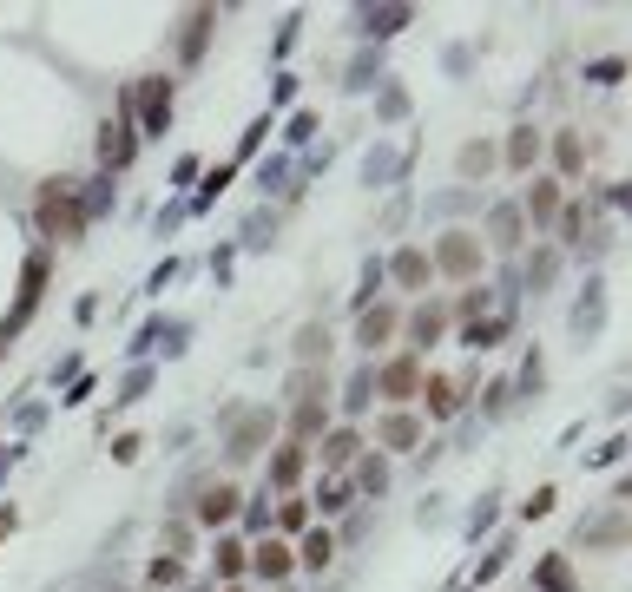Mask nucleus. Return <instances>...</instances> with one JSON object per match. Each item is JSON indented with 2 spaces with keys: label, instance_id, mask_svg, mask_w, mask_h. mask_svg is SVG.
<instances>
[{
  "label": "nucleus",
  "instance_id": "nucleus-29",
  "mask_svg": "<svg viewBox=\"0 0 632 592\" xmlns=\"http://www.w3.org/2000/svg\"><path fill=\"white\" fill-rule=\"evenodd\" d=\"M211 20H218V14H211V7H198V14H185V33H178V60H198V53H205V40H211Z\"/></svg>",
  "mask_w": 632,
  "mask_h": 592
},
{
  "label": "nucleus",
  "instance_id": "nucleus-21",
  "mask_svg": "<svg viewBox=\"0 0 632 592\" xmlns=\"http://www.w3.org/2000/svg\"><path fill=\"white\" fill-rule=\"evenodd\" d=\"M211 566H218L224 586H237V579L251 573V540H237V533H218V546H211Z\"/></svg>",
  "mask_w": 632,
  "mask_h": 592
},
{
  "label": "nucleus",
  "instance_id": "nucleus-35",
  "mask_svg": "<svg viewBox=\"0 0 632 592\" xmlns=\"http://www.w3.org/2000/svg\"><path fill=\"white\" fill-rule=\"evenodd\" d=\"M534 586H547V592H573V566H567V553H547V560L534 566Z\"/></svg>",
  "mask_w": 632,
  "mask_h": 592
},
{
  "label": "nucleus",
  "instance_id": "nucleus-5",
  "mask_svg": "<svg viewBox=\"0 0 632 592\" xmlns=\"http://www.w3.org/2000/svg\"><path fill=\"white\" fill-rule=\"evenodd\" d=\"M244 514V487L237 481H211V487H198V500H191V527H205V533H218V527H231V520Z\"/></svg>",
  "mask_w": 632,
  "mask_h": 592
},
{
  "label": "nucleus",
  "instance_id": "nucleus-43",
  "mask_svg": "<svg viewBox=\"0 0 632 592\" xmlns=\"http://www.w3.org/2000/svg\"><path fill=\"white\" fill-rule=\"evenodd\" d=\"M139 454H145V435H119L112 441V461H126V468L139 461Z\"/></svg>",
  "mask_w": 632,
  "mask_h": 592
},
{
  "label": "nucleus",
  "instance_id": "nucleus-12",
  "mask_svg": "<svg viewBox=\"0 0 632 592\" xmlns=\"http://www.w3.org/2000/svg\"><path fill=\"white\" fill-rule=\"evenodd\" d=\"M415 402L428 408V421H448V415H461V408H468V382L422 369V389H415Z\"/></svg>",
  "mask_w": 632,
  "mask_h": 592
},
{
  "label": "nucleus",
  "instance_id": "nucleus-38",
  "mask_svg": "<svg viewBox=\"0 0 632 592\" xmlns=\"http://www.w3.org/2000/svg\"><path fill=\"white\" fill-rule=\"evenodd\" d=\"M145 579H152V586H178V579H185V560H172V553H158V560L145 566Z\"/></svg>",
  "mask_w": 632,
  "mask_h": 592
},
{
  "label": "nucleus",
  "instance_id": "nucleus-36",
  "mask_svg": "<svg viewBox=\"0 0 632 592\" xmlns=\"http://www.w3.org/2000/svg\"><path fill=\"white\" fill-rule=\"evenodd\" d=\"M191 540H198V527H191V520H165V553H172V560H185Z\"/></svg>",
  "mask_w": 632,
  "mask_h": 592
},
{
  "label": "nucleus",
  "instance_id": "nucleus-46",
  "mask_svg": "<svg viewBox=\"0 0 632 592\" xmlns=\"http://www.w3.org/2000/svg\"><path fill=\"white\" fill-rule=\"evenodd\" d=\"M14 527H20V507H14V500H0V540H14Z\"/></svg>",
  "mask_w": 632,
  "mask_h": 592
},
{
  "label": "nucleus",
  "instance_id": "nucleus-31",
  "mask_svg": "<svg viewBox=\"0 0 632 592\" xmlns=\"http://www.w3.org/2000/svg\"><path fill=\"white\" fill-rule=\"evenodd\" d=\"M343 507H356V487H349V481H323V487H316V500H310V514H323V520H336Z\"/></svg>",
  "mask_w": 632,
  "mask_h": 592
},
{
  "label": "nucleus",
  "instance_id": "nucleus-42",
  "mask_svg": "<svg viewBox=\"0 0 632 592\" xmlns=\"http://www.w3.org/2000/svg\"><path fill=\"white\" fill-rule=\"evenodd\" d=\"M363 20H369L363 33H395L402 20H409V7H389V14H363Z\"/></svg>",
  "mask_w": 632,
  "mask_h": 592
},
{
  "label": "nucleus",
  "instance_id": "nucleus-25",
  "mask_svg": "<svg viewBox=\"0 0 632 592\" xmlns=\"http://www.w3.org/2000/svg\"><path fill=\"white\" fill-rule=\"evenodd\" d=\"M349 474H356V481H349V487H356V494H382V487H389V454L363 448V454H356V468H349Z\"/></svg>",
  "mask_w": 632,
  "mask_h": 592
},
{
  "label": "nucleus",
  "instance_id": "nucleus-1",
  "mask_svg": "<svg viewBox=\"0 0 632 592\" xmlns=\"http://www.w3.org/2000/svg\"><path fill=\"white\" fill-rule=\"evenodd\" d=\"M33 224H40V237H53V244H79V237H86V211H79L73 178H47V185L33 191Z\"/></svg>",
  "mask_w": 632,
  "mask_h": 592
},
{
  "label": "nucleus",
  "instance_id": "nucleus-8",
  "mask_svg": "<svg viewBox=\"0 0 632 592\" xmlns=\"http://www.w3.org/2000/svg\"><path fill=\"white\" fill-rule=\"evenodd\" d=\"M514 204H521L527 231H547V224L560 218V204H567V185H560L553 172H534V178H527V191H521Z\"/></svg>",
  "mask_w": 632,
  "mask_h": 592
},
{
  "label": "nucleus",
  "instance_id": "nucleus-40",
  "mask_svg": "<svg viewBox=\"0 0 632 592\" xmlns=\"http://www.w3.org/2000/svg\"><path fill=\"white\" fill-rule=\"evenodd\" d=\"M376 290H382V257H369V264H363V283H356V310H363V303H376Z\"/></svg>",
  "mask_w": 632,
  "mask_h": 592
},
{
  "label": "nucleus",
  "instance_id": "nucleus-2",
  "mask_svg": "<svg viewBox=\"0 0 632 592\" xmlns=\"http://www.w3.org/2000/svg\"><path fill=\"white\" fill-rule=\"evenodd\" d=\"M126 106H132L139 139H165V132H172V106H178V79L172 73H145L139 86H126Z\"/></svg>",
  "mask_w": 632,
  "mask_h": 592
},
{
  "label": "nucleus",
  "instance_id": "nucleus-18",
  "mask_svg": "<svg viewBox=\"0 0 632 592\" xmlns=\"http://www.w3.org/2000/svg\"><path fill=\"white\" fill-rule=\"evenodd\" d=\"M251 573H257V579H277V586H284V579L297 573V553H290V540L264 533V540L251 546Z\"/></svg>",
  "mask_w": 632,
  "mask_h": 592
},
{
  "label": "nucleus",
  "instance_id": "nucleus-3",
  "mask_svg": "<svg viewBox=\"0 0 632 592\" xmlns=\"http://www.w3.org/2000/svg\"><path fill=\"white\" fill-rule=\"evenodd\" d=\"M369 389H376L389 408H409L415 389H422V356H415V349H395V356H382L376 369H369Z\"/></svg>",
  "mask_w": 632,
  "mask_h": 592
},
{
  "label": "nucleus",
  "instance_id": "nucleus-44",
  "mask_svg": "<svg viewBox=\"0 0 632 592\" xmlns=\"http://www.w3.org/2000/svg\"><path fill=\"white\" fill-rule=\"evenodd\" d=\"M553 500H560V494H553V487H540V494L521 507V520H540V514H553Z\"/></svg>",
  "mask_w": 632,
  "mask_h": 592
},
{
  "label": "nucleus",
  "instance_id": "nucleus-19",
  "mask_svg": "<svg viewBox=\"0 0 632 592\" xmlns=\"http://www.w3.org/2000/svg\"><path fill=\"white\" fill-rule=\"evenodd\" d=\"M290 553H297V566H303V573H323V566H330L336 553H343V540H336L330 527H303V540L290 546Z\"/></svg>",
  "mask_w": 632,
  "mask_h": 592
},
{
  "label": "nucleus",
  "instance_id": "nucleus-6",
  "mask_svg": "<svg viewBox=\"0 0 632 592\" xmlns=\"http://www.w3.org/2000/svg\"><path fill=\"white\" fill-rule=\"evenodd\" d=\"M132 158H139V125H132V106H126V93H119V112L99 125V165H106V172H126Z\"/></svg>",
  "mask_w": 632,
  "mask_h": 592
},
{
  "label": "nucleus",
  "instance_id": "nucleus-48",
  "mask_svg": "<svg viewBox=\"0 0 632 592\" xmlns=\"http://www.w3.org/2000/svg\"><path fill=\"white\" fill-rule=\"evenodd\" d=\"M224 592H244V586H224Z\"/></svg>",
  "mask_w": 632,
  "mask_h": 592
},
{
  "label": "nucleus",
  "instance_id": "nucleus-17",
  "mask_svg": "<svg viewBox=\"0 0 632 592\" xmlns=\"http://www.w3.org/2000/svg\"><path fill=\"white\" fill-rule=\"evenodd\" d=\"M586 158H593V145H586L573 125H560V132H553V178H560V185L586 178Z\"/></svg>",
  "mask_w": 632,
  "mask_h": 592
},
{
  "label": "nucleus",
  "instance_id": "nucleus-34",
  "mask_svg": "<svg viewBox=\"0 0 632 592\" xmlns=\"http://www.w3.org/2000/svg\"><path fill=\"white\" fill-rule=\"evenodd\" d=\"M507 329H514L507 316H481V323H468V329H461V343H468V349H501V336H507Z\"/></svg>",
  "mask_w": 632,
  "mask_h": 592
},
{
  "label": "nucleus",
  "instance_id": "nucleus-39",
  "mask_svg": "<svg viewBox=\"0 0 632 592\" xmlns=\"http://www.w3.org/2000/svg\"><path fill=\"white\" fill-rule=\"evenodd\" d=\"M369 402H376V389H369V369H356V375H349V389H343V408L356 415V408H369Z\"/></svg>",
  "mask_w": 632,
  "mask_h": 592
},
{
  "label": "nucleus",
  "instance_id": "nucleus-26",
  "mask_svg": "<svg viewBox=\"0 0 632 592\" xmlns=\"http://www.w3.org/2000/svg\"><path fill=\"white\" fill-rule=\"evenodd\" d=\"M494 165H501V152H494L488 139H468V145H461V152H455V172L468 178V185H474V178H488Z\"/></svg>",
  "mask_w": 632,
  "mask_h": 592
},
{
  "label": "nucleus",
  "instance_id": "nucleus-16",
  "mask_svg": "<svg viewBox=\"0 0 632 592\" xmlns=\"http://www.w3.org/2000/svg\"><path fill=\"white\" fill-rule=\"evenodd\" d=\"M369 441H363V428H349V421H336L330 435H323V448H310L316 461H323V468L330 474H343V468H356V454H363Z\"/></svg>",
  "mask_w": 632,
  "mask_h": 592
},
{
  "label": "nucleus",
  "instance_id": "nucleus-45",
  "mask_svg": "<svg viewBox=\"0 0 632 592\" xmlns=\"http://www.w3.org/2000/svg\"><path fill=\"white\" fill-rule=\"evenodd\" d=\"M586 79H593V86H613V79H619V60H600V66H586Z\"/></svg>",
  "mask_w": 632,
  "mask_h": 592
},
{
  "label": "nucleus",
  "instance_id": "nucleus-20",
  "mask_svg": "<svg viewBox=\"0 0 632 592\" xmlns=\"http://www.w3.org/2000/svg\"><path fill=\"white\" fill-rule=\"evenodd\" d=\"M284 428H290V441H303V448H310V441H323V435L336 428V421H330V402H297V408L284 415Z\"/></svg>",
  "mask_w": 632,
  "mask_h": 592
},
{
  "label": "nucleus",
  "instance_id": "nucleus-47",
  "mask_svg": "<svg viewBox=\"0 0 632 592\" xmlns=\"http://www.w3.org/2000/svg\"><path fill=\"white\" fill-rule=\"evenodd\" d=\"M507 395H514V389H507V382H494V389H488V415H507Z\"/></svg>",
  "mask_w": 632,
  "mask_h": 592
},
{
  "label": "nucleus",
  "instance_id": "nucleus-30",
  "mask_svg": "<svg viewBox=\"0 0 632 592\" xmlns=\"http://www.w3.org/2000/svg\"><path fill=\"white\" fill-rule=\"evenodd\" d=\"M40 290H47V257H27V270H20V310H14V323H27V316H33Z\"/></svg>",
  "mask_w": 632,
  "mask_h": 592
},
{
  "label": "nucleus",
  "instance_id": "nucleus-4",
  "mask_svg": "<svg viewBox=\"0 0 632 592\" xmlns=\"http://www.w3.org/2000/svg\"><path fill=\"white\" fill-rule=\"evenodd\" d=\"M270 435H277V415H270V408H244V415H231V441H224V468H251L257 454L270 448Z\"/></svg>",
  "mask_w": 632,
  "mask_h": 592
},
{
  "label": "nucleus",
  "instance_id": "nucleus-28",
  "mask_svg": "<svg viewBox=\"0 0 632 592\" xmlns=\"http://www.w3.org/2000/svg\"><path fill=\"white\" fill-rule=\"evenodd\" d=\"M586 224H593V204L567 198V204H560V218H553V231H560V244L580 250V244H586Z\"/></svg>",
  "mask_w": 632,
  "mask_h": 592
},
{
  "label": "nucleus",
  "instance_id": "nucleus-24",
  "mask_svg": "<svg viewBox=\"0 0 632 592\" xmlns=\"http://www.w3.org/2000/svg\"><path fill=\"white\" fill-rule=\"evenodd\" d=\"M488 237H494V250H521V244H527V218H521V204H494Z\"/></svg>",
  "mask_w": 632,
  "mask_h": 592
},
{
  "label": "nucleus",
  "instance_id": "nucleus-11",
  "mask_svg": "<svg viewBox=\"0 0 632 592\" xmlns=\"http://www.w3.org/2000/svg\"><path fill=\"white\" fill-rule=\"evenodd\" d=\"M395 336H402V303H363V310H356V349H363V356L389 349Z\"/></svg>",
  "mask_w": 632,
  "mask_h": 592
},
{
  "label": "nucleus",
  "instance_id": "nucleus-23",
  "mask_svg": "<svg viewBox=\"0 0 632 592\" xmlns=\"http://www.w3.org/2000/svg\"><path fill=\"white\" fill-rule=\"evenodd\" d=\"M284 402H330V369H290L284 375Z\"/></svg>",
  "mask_w": 632,
  "mask_h": 592
},
{
  "label": "nucleus",
  "instance_id": "nucleus-9",
  "mask_svg": "<svg viewBox=\"0 0 632 592\" xmlns=\"http://www.w3.org/2000/svg\"><path fill=\"white\" fill-rule=\"evenodd\" d=\"M382 283H395L402 296H428V283H435L428 250H422V244H402L395 257H382Z\"/></svg>",
  "mask_w": 632,
  "mask_h": 592
},
{
  "label": "nucleus",
  "instance_id": "nucleus-13",
  "mask_svg": "<svg viewBox=\"0 0 632 592\" xmlns=\"http://www.w3.org/2000/svg\"><path fill=\"white\" fill-rule=\"evenodd\" d=\"M422 441H428V428H422L415 408H389V415L376 421V454H409V448H422Z\"/></svg>",
  "mask_w": 632,
  "mask_h": 592
},
{
  "label": "nucleus",
  "instance_id": "nucleus-22",
  "mask_svg": "<svg viewBox=\"0 0 632 592\" xmlns=\"http://www.w3.org/2000/svg\"><path fill=\"white\" fill-rule=\"evenodd\" d=\"M290 356H297V369H323L330 362V323H303L290 336Z\"/></svg>",
  "mask_w": 632,
  "mask_h": 592
},
{
  "label": "nucleus",
  "instance_id": "nucleus-27",
  "mask_svg": "<svg viewBox=\"0 0 632 592\" xmlns=\"http://www.w3.org/2000/svg\"><path fill=\"white\" fill-rule=\"evenodd\" d=\"M619 540H626V507H613L600 520H580V546H619Z\"/></svg>",
  "mask_w": 632,
  "mask_h": 592
},
{
  "label": "nucleus",
  "instance_id": "nucleus-32",
  "mask_svg": "<svg viewBox=\"0 0 632 592\" xmlns=\"http://www.w3.org/2000/svg\"><path fill=\"white\" fill-rule=\"evenodd\" d=\"M270 520H277V540H290V533H303V527H310V500H303V494H284Z\"/></svg>",
  "mask_w": 632,
  "mask_h": 592
},
{
  "label": "nucleus",
  "instance_id": "nucleus-15",
  "mask_svg": "<svg viewBox=\"0 0 632 592\" xmlns=\"http://www.w3.org/2000/svg\"><path fill=\"white\" fill-rule=\"evenodd\" d=\"M494 152H501V165H507V172L534 178V165H540V152H547V139H540L534 125H514V132H507V139L494 145Z\"/></svg>",
  "mask_w": 632,
  "mask_h": 592
},
{
  "label": "nucleus",
  "instance_id": "nucleus-41",
  "mask_svg": "<svg viewBox=\"0 0 632 592\" xmlns=\"http://www.w3.org/2000/svg\"><path fill=\"white\" fill-rule=\"evenodd\" d=\"M521 389H527V395H540V389H547V362H540V349L521 362Z\"/></svg>",
  "mask_w": 632,
  "mask_h": 592
},
{
  "label": "nucleus",
  "instance_id": "nucleus-37",
  "mask_svg": "<svg viewBox=\"0 0 632 592\" xmlns=\"http://www.w3.org/2000/svg\"><path fill=\"white\" fill-rule=\"evenodd\" d=\"M553 277H560V250H540L534 264H527V283H534V290H547Z\"/></svg>",
  "mask_w": 632,
  "mask_h": 592
},
{
  "label": "nucleus",
  "instance_id": "nucleus-33",
  "mask_svg": "<svg viewBox=\"0 0 632 592\" xmlns=\"http://www.w3.org/2000/svg\"><path fill=\"white\" fill-rule=\"evenodd\" d=\"M488 303H494V296L468 283V290H461L455 303H448V323H461V329H468V323H481V316H488Z\"/></svg>",
  "mask_w": 632,
  "mask_h": 592
},
{
  "label": "nucleus",
  "instance_id": "nucleus-10",
  "mask_svg": "<svg viewBox=\"0 0 632 592\" xmlns=\"http://www.w3.org/2000/svg\"><path fill=\"white\" fill-rule=\"evenodd\" d=\"M448 329H455V323H448V303H442V296H422V303H415V310L402 316V336H409V349H415V356H428V349L442 343Z\"/></svg>",
  "mask_w": 632,
  "mask_h": 592
},
{
  "label": "nucleus",
  "instance_id": "nucleus-7",
  "mask_svg": "<svg viewBox=\"0 0 632 592\" xmlns=\"http://www.w3.org/2000/svg\"><path fill=\"white\" fill-rule=\"evenodd\" d=\"M428 264L442 270V277H455V283H474L481 277V237L474 231H442V244L428 250Z\"/></svg>",
  "mask_w": 632,
  "mask_h": 592
},
{
  "label": "nucleus",
  "instance_id": "nucleus-14",
  "mask_svg": "<svg viewBox=\"0 0 632 592\" xmlns=\"http://www.w3.org/2000/svg\"><path fill=\"white\" fill-rule=\"evenodd\" d=\"M310 474V448L303 441H284V448H270V461H264V481L277 487V494H297V481Z\"/></svg>",
  "mask_w": 632,
  "mask_h": 592
}]
</instances>
